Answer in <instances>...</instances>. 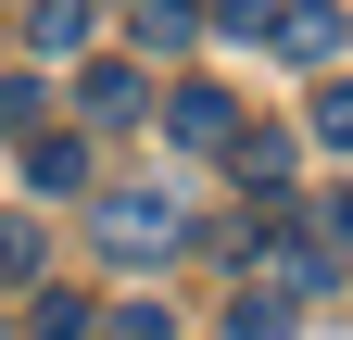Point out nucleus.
Returning a JSON list of instances; mask_svg holds the SVG:
<instances>
[{"label":"nucleus","instance_id":"nucleus-16","mask_svg":"<svg viewBox=\"0 0 353 340\" xmlns=\"http://www.w3.org/2000/svg\"><path fill=\"white\" fill-rule=\"evenodd\" d=\"M114 340H176V315H164V303H126V315H114Z\"/></svg>","mask_w":353,"mask_h":340},{"label":"nucleus","instance_id":"nucleus-8","mask_svg":"<svg viewBox=\"0 0 353 340\" xmlns=\"http://www.w3.org/2000/svg\"><path fill=\"white\" fill-rule=\"evenodd\" d=\"M26 51L38 63H76L88 51V0H26Z\"/></svg>","mask_w":353,"mask_h":340},{"label":"nucleus","instance_id":"nucleus-2","mask_svg":"<svg viewBox=\"0 0 353 340\" xmlns=\"http://www.w3.org/2000/svg\"><path fill=\"white\" fill-rule=\"evenodd\" d=\"M252 290H278V303H316V290H341V265H328L303 227H265V240H252Z\"/></svg>","mask_w":353,"mask_h":340},{"label":"nucleus","instance_id":"nucleus-11","mask_svg":"<svg viewBox=\"0 0 353 340\" xmlns=\"http://www.w3.org/2000/svg\"><path fill=\"white\" fill-rule=\"evenodd\" d=\"M303 215H316V227H303V240H316L328 265H353V189H328V202H303Z\"/></svg>","mask_w":353,"mask_h":340},{"label":"nucleus","instance_id":"nucleus-5","mask_svg":"<svg viewBox=\"0 0 353 340\" xmlns=\"http://www.w3.org/2000/svg\"><path fill=\"white\" fill-rule=\"evenodd\" d=\"M26 189H38V202H76V189H88V139H63V126H26Z\"/></svg>","mask_w":353,"mask_h":340},{"label":"nucleus","instance_id":"nucleus-10","mask_svg":"<svg viewBox=\"0 0 353 340\" xmlns=\"http://www.w3.org/2000/svg\"><path fill=\"white\" fill-rule=\"evenodd\" d=\"M190 38H202L190 0H139V51H190Z\"/></svg>","mask_w":353,"mask_h":340},{"label":"nucleus","instance_id":"nucleus-15","mask_svg":"<svg viewBox=\"0 0 353 340\" xmlns=\"http://www.w3.org/2000/svg\"><path fill=\"white\" fill-rule=\"evenodd\" d=\"M38 340H88V303H63V290H51V303H38Z\"/></svg>","mask_w":353,"mask_h":340},{"label":"nucleus","instance_id":"nucleus-14","mask_svg":"<svg viewBox=\"0 0 353 340\" xmlns=\"http://www.w3.org/2000/svg\"><path fill=\"white\" fill-rule=\"evenodd\" d=\"M278 25V0H214V38H265Z\"/></svg>","mask_w":353,"mask_h":340},{"label":"nucleus","instance_id":"nucleus-1","mask_svg":"<svg viewBox=\"0 0 353 340\" xmlns=\"http://www.w3.org/2000/svg\"><path fill=\"white\" fill-rule=\"evenodd\" d=\"M88 227H101V252H114V265H164V252L190 240V215H176L164 189H114V202H101Z\"/></svg>","mask_w":353,"mask_h":340},{"label":"nucleus","instance_id":"nucleus-9","mask_svg":"<svg viewBox=\"0 0 353 340\" xmlns=\"http://www.w3.org/2000/svg\"><path fill=\"white\" fill-rule=\"evenodd\" d=\"M290 315H303V303H278V290H240V303H228V340H290Z\"/></svg>","mask_w":353,"mask_h":340},{"label":"nucleus","instance_id":"nucleus-3","mask_svg":"<svg viewBox=\"0 0 353 340\" xmlns=\"http://www.w3.org/2000/svg\"><path fill=\"white\" fill-rule=\"evenodd\" d=\"M341 38H353V13H341V0H278V25H265V51H278V63H328Z\"/></svg>","mask_w":353,"mask_h":340},{"label":"nucleus","instance_id":"nucleus-6","mask_svg":"<svg viewBox=\"0 0 353 340\" xmlns=\"http://www.w3.org/2000/svg\"><path fill=\"white\" fill-rule=\"evenodd\" d=\"M228 164H240V189H265V202H278V189H290V164H303V139H290V126H240V139H228Z\"/></svg>","mask_w":353,"mask_h":340},{"label":"nucleus","instance_id":"nucleus-4","mask_svg":"<svg viewBox=\"0 0 353 340\" xmlns=\"http://www.w3.org/2000/svg\"><path fill=\"white\" fill-rule=\"evenodd\" d=\"M164 139H176V151H228V139H240V101L190 76V89H164Z\"/></svg>","mask_w":353,"mask_h":340},{"label":"nucleus","instance_id":"nucleus-12","mask_svg":"<svg viewBox=\"0 0 353 340\" xmlns=\"http://www.w3.org/2000/svg\"><path fill=\"white\" fill-rule=\"evenodd\" d=\"M26 277H38V227H26V215H0V290H26Z\"/></svg>","mask_w":353,"mask_h":340},{"label":"nucleus","instance_id":"nucleus-17","mask_svg":"<svg viewBox=\"0 0 353 340\" xmlns=\"http://www.w3.org/2000/svg\"><path fill=\"white\" fill-rule=\"evenodd\" d=\"M316 139H328V151H353V89H328V101H316Z\"/></svg>","mask_w":353,"mask_h":340},{"label":"nucleus","instance_id":"nucleus-13","mask_svg":"<svg viewBox=\"0 0 353 340\" xmlns=\"http://www.w3.org/2000/svg\"><path fill=\"white\" fill-rule=\"evenodd\" d=\"M38 101H51L38 76H0V139H26V126H38Z\"/></svg>","mask_w":353,"mask_h":340},{"label":"nucleus","instance_id":"nucleus-7","mask_svg":"<svg viewBox=\"0 0 353 340\" xmlns=\"http://www.w3.org/2000/svg\"><path fill=\"white\" fill-rule=\"evenodd\" d=\"M76 114H88V126H126V114H152L139 63H88V76H76Z\"/></svg>","mask_w":353,"mask_h":340}]
</instances>
